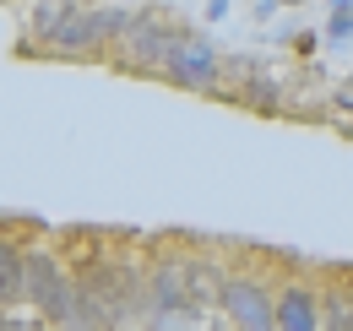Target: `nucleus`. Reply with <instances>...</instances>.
I'll return each instance as SVG.
<instances>
[{
    "label": "nucleus",
    "instance_id": "1",
    "mask_svg": "<svg viewBox=\"0 0 353 331\" xmlns=\"http://www.w3.org/2000/svg\"><path fill=\"white\" fill-rule=\"evenodd\" d=\"M82 288V304H88L92 326L98 331H131L141 321V283L120 266H92L88 277L77 283Z\"/></svg>",
    "mask_w": 353,
    "mask_h": 331
},
{
    "label": "nucleus",
    "instance_id": "2",
    "mask_svg": "<svg viewBox=\"0 0 353 331\" xmlns=\"http://www.w3.org/2000/svg\"><path fill=\"white\" fill-rule=\"evenodd\" d=\"M169 87L179 92H218L223 87V54L212 39H201V33H185L174 43V54H169V66L158 71Z\"/></svg>",
    "mask_w": 353,
    "mask_h": 331
},
{
    "label": "nucleus",
    "instance_id": "3",
    "mask_svg": "<svg viewBox=\"0 0 353 331\" xmlns=\"http://www.w3.org/2000/svg\"><path fill=\"white\" fill-rule=\"evenodd\" d=\"M179 39H185V33H179L169 17L147 11V17H131V28L120 33V43H114V49H120L125 71H163Z\"/></svg>",
    "mask_w": 353,
    "mask_h": 331
},
{
    "label": "nucleus",
    "instance_id": "4",
    "mask_svg": "<svg viewBox=\"0 0 353 331\" xmlns=\"http://www.w3.org/2000/svg\"><path fill=\"white\" fill-rule=\"evenodd\" d=\"M218 304L239 331H272V293H266L261 277H250V272H223Z\"/></svg>",
    "mask_w": 353,
    "mask_h": 331
},
{
    "label": "nucleus",
    "instance_id": "5",
    "mask_svg": "<svg viewBox=\"0 0 353 331\" xmlns=\"http://www.w3.org/2000/svg\"><path fill=\"white\" fill-rule=\"evenodd\" d=\"M71 288H77L71 272H65L49 250H22V299H28L44 321L65 304V293H71Z\"/></svg>",
    "mask_w": 353,
    "mask_h": 331
},
{
    "label": "nucleus",
    "instance_id": "6",
    "mask_svg": "<svg viewBox=\"0 0 353 331\" xmlns=\"http://www.w3.org/2000/svg\"><path fill=\"white\" fill-rule=\"evenodd\" d=\"M39 54H54V60H88V54H98V39H92V22H88V6H77L54 33L44 39V49Z\"/></svg>",
    "mask_w": 353,
    "mask_h": 331
},
{
    "label": "nucleus",
    "instance_id": "7",
    "mask_svg": "<svg viewBox=\"0 0 353 331\" xmlns=\"http://www.w3.org/2000/svg\"><path fill=\"white\" fill-rule=\"evenodd\" d=\"M272 331H321V310H315L310 288L288 283V288L272 299Z\"/></svg>",
    "mask_w": 353,
    "mask_h": 331
},
{
    "label": "nucleus",
    "instance_id": "8",
    "mask_svg": "<svg viewBox=\"0 0 353 331\" xmlns=\"http://www.w3.org/2000/svg\"><path fill=\"white\" fill-rule=\"evenodd\" d=\"M77 11V0H33V11H28V28H22V49L28 54H39L44 49V39Z\"/></svg>",
    "mask_w": 353,
    "mask_h": 331
},
{
    "label": "nucleus",
    "instance_id": "9",
    "mask_svg": "<svg viewBox=\"0 0 353 331\" xmlns=\"http://www.w3.org/2000/svg\"><path fill=\"white\" fill-rule=\"evenodd\" d=\"M179 277H185V293H190L196 315H207V310L218 304V283H223V272L212 266V261H179Z\"/></svg>",
    "mask_w": 353,
    "mask_h": 331
},
{
    "label": "nucleus",
    "instance_id": "10",
    "mask_svg": "<svg viewBox=\"0 0 353 331\" xmlns=\"http://www.w3.org/2000/svg\"><path fill=\"white\" fill-rule=\"evenodd\" d=\"M239 103L256 109V114H277V109H283V87L272 82V77H261V66H250V71H245V87H239Z\"/></svg>",
    "mask_w": 353,
    "mask_h": 331
},
{
    "label": "nucleus",
    "instance_id": "11",
    "mask_svg": "<svg viewBox=\"0 0 353 331\" xmlns=\"http://www.w3.org/2000/svg\"><path fill=\"white\" fill-rule=\"evenodd\" d=\"M136 11H125V6H88V22H92V39H98V54L109 49V43H120V33L131 28Z\"/></svg>",
    "mask_w": 353,
    "mask_h": 331
},
{
    "label": "nucleus",
    "instance_id": "12",
    "mask_svg": "<svg viewBox=\"0 0 353 331\" xmlns=\"http://www.w3.org/2000/svg\"><path fill=\"white\" fill-rule=\"evenodd\" d=\"M17 299H22V245L0 239V304H17Z\"/></svg>",
    "mask_w": 353,
    "mask_h": 331
},
{
    "label": "nucleus",
    "instance_id": "13",
    "mask_svg": "<svg viewBox=\"0 0 353 331\" xmlns=\"http://www.w3.org/2000/svg\"><path fill=\"white\" fill-rule=\"evenodd\" d=\"M315 310H321V331H353V293L348 288H332L326 304H315Z\"/></svg>",
    "mask_w": 353,
    "mask_h": 331
},
{
    "label": "nucleus",
    "instance_id": "14",
    "mask_svg": "<svg viewBox=\"0 0 353 331\" xmlns=\"http://www.w3.org/2000/svg\"><path fill=\"white\" fill-rule=\"evenodd\" d=\"M321 39H326V49H348V39H353V0H337V6L326 11Z\"/></svg>",
    "mask_w": 353,
    "mask_h": 331
},
{
    "label": "nucleus",
    "instance_id": "15",
    "mask_svg": "<svg viewBox=\"0 0 353 331\" xmlns=\"http://www.w3.org/2000/svg\"><path fill=\"white\" fill-rule=\"evenodd\" d=\"M332 109L353 114V77H348V82H337V87H332Z\"/></svg>",
    "mask_w": 353,
    "mask_h": 331
},
{
    "label": "nucleus",
    "instance_id": "16",
    "mask_svg": "<svg viewBox=\"0 0 353 331\" xmlns=\"http://www.w3.org/2000/svg\"><path fill=\"white\" fill-rule=\"evenodd\" d=\"M0 331H44V315H33V321H17V315H0Z\"/></svg>",
    "mask_w": 353,
    "mask_h": 331
},
{
    "label": "nucleus",
    "instance_id": "17",
    "mask_svg": "<svg viewBox=\"0 0 353 331\" xmlns=\"http://www.w3.org/2000/svg\"><path fill=\"white\" fill-rule=\"evenodd\" d=\"M228 11H234V0H207V6H201V22H223Z\"/></svg>",
    "mask_w": 353,
    "mask_h": 331
},
{
    "label": "nucleus",
    "instance_id": "18",
    "mask_svg": "<svg viewBox=\"0 0 353 331\" xmlns=\"http://www.w3.org/2000/svg\"><path fill=\"white\" fill-rule=\"evenodd\" d=\"M294 43H299V54H310V49L321 43V33H294Z\"/></svg>",
    "mask_w": 353,
    "mask_h": 331
},
{
    "label": "nucleus",
    "instance_id": "19",
    "mask_svg": "<svg viewBox=\"0 0 353 331\" xmlns=\"http://www.w3.org/2000/svg\"><path fill=\"white\" fill-rule=\"evenodd\" d=\"M272 11H277V0H256V17H261V22L272 17Z\"/></svg>",
    "mask_w": 353,
    "mask_h": 331
},
{
    "label": "nucleus",
    "instance_id": "20",
    "mask_svg": "<svg viewBox=\"0 0 353 331\" xmlns=\"http://www.w3.org/2000/svg\"><path fill=\"white\" fill-rule=\"evenodd\" d=\"M277 6H305V0H277Z\"/></svg>",
    "mask_w": 353,
    "mask_h": 331
},
{
    "label": "nucleus",
    "instance_id": "21",
    "mask_svg": "<svg viewBox=\"0 0 353 331\" xmlns=\"http://www.w3.org/2000/svg\"><path fill=\"white\" fill-rule=\"evenodd\" d=\"M326 6H337V0H326Z\"/></svg>",
    "mask_w": 353,
    "mask_h": 331
},
{
    "label": "nucleus",
    "instance_id": "22",
    "mask_svg": "<svg viewBox=\"0 0 353 331\" xmlns=\"http://www.w3.org/2000/svg\"><path fill=\"white\" fill-rule=\"evenodd\" d=\"M348 49H353V39H348Z\"/></svg>",
    "mask_w": 353,
    "mask_h": 331
}]
</instances>
